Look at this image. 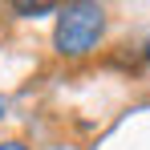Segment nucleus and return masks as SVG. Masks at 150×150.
<instances>
[{
    "label": "nucleus",
    "instance_id": "f03ea898",
    "mask_svg": "<svg viewBox=\"0 0 150 150\" xmlns=\"http://www.w3.org/2000/svg\"><path fill=\"white\" fill-rule=\"evenodd\" d=\"M16 12L21 16H45V12H53V4H21Z\"/></svg>",
    "mask_w": 150,
    "mask_h": 150
},
{
    "label": "nucleus",
    "instance_id": "7ed1b4c3",
    "mask_svg": "<svg viewBox=\"0 0 150 150\" xmlns=\"http://www.w3.org/2000/svg\"><path fill=\"white\" fill-rule=\"evenodd\" d=\"M0 150H28L25 142H16V138H12V142H0Z\"/></svg>",
    "mask_w": 150,
    "mask_h": 150
},
{
    "label": "nucleus",
    "instance_id": "39448f33",
    "mask_svg": "<svg viewBox=\"0 0 150 150\" xmlns=\"http://www.w3.org/2000/svg\"><path fill=\"white\" fill-rule=\"evenodd\" d=\"M146 49H150V45H146Z\"/></svg>",
    "mask_w": 150,
    "mask_h": 150
},
{
    "label": "nucleus",
    "instance_id": "f257e3e1",
    "mask_svg": "<svg viewBox=\"0 0 150 150\" xmlns=\"http://www.w3.org/2000/svg\"><path fill=\"white\" fill-rule=\"evenodd\" d=\"M101 37H105V8L101 4H65V8H57L53 49L61 57H85L101 45Z\"/></svg>",
    "mask_w": 150,
    "mask_h": 150
},
{
    "label": "nucleus",
    "instance_id": "20e7f679",
    "mask_svg": "<svg viewBox=\"0 0 150 150\" xmlns=\"http://www.w3.org/2000/svg\"><path fill=\"white\" fill-rule=\"evenodd\" d=\"M0 114H4V98H0Z\"/></svg>",
    "mask_w": 150,
    "mask_h": 150
}]
</instances>
